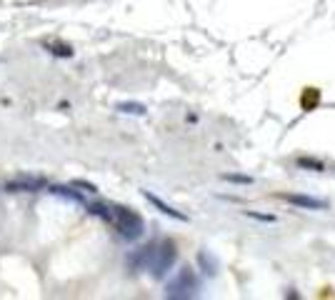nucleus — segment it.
I'll list each match as a JSON object with an SVG mask.
<instances>
[{
  "mask_svg": "<svg viewBox=\"0 0 335 300\" xmlns=\"http://www.w3.org/2000/svg\"><path fill=\"white\" fill-rule=\"evenodd\" d=\"M45 188H48V180L40 175H18V178H10L5 183L8 193H40Z\"/></svg>",
  "mask_w": 335,
  "mask_h": 300,
  "instance_id": "nucleus-4",
  "label": "nucleus"
},
{
  "mask_svg": "<svg viewBox=\"0 0 335 300\" xmlns=\"http://www.w3.org/2000/svg\"><path fill=\"white\" fill-rule=\"evenodd\" d=\"M88 205V213L90 215H98V218H103L105 223H110V218H113V205H108V203H85Z\"/></svg>",
  "mask_w": 335,
  "mask_h": 300,
  "instance_id": "nucleus-9",
  "label": "nucleus"
},
{
  "mask_svg": "<svg viewBox=\"0 0 335 300\" xmlns=\"http://www.w3.org/2000/svg\"><path fill=\"white\" fill-rule=\"evenodd\" d=\"M198 260H200V265L205 268V273H210V275H215V268H218V263H215V258H213V255H210V253H205V250H203V253L198 255Z\"/></svg>",
  "mask_w": 335,
  "mask_h": 300,
  "instance_id": "nucleus-12",
  "label": "nucleus"
},
{
  "mask_svg": "<svg viewBox=\"0 0 335 300\" xmlns=\"http://www.w3.org/2000/svg\"><path fill=\"white\" fill-rule=\"evenodd\" d=\"M318 100H320V93H318V88H305L303 98H300V103H303L305 110H313V108L318 105Z\"/></svg>",
  "mask_w": 335,
  "mask_h": 300,
  "instance_id": "nucleus-10",
  "label": "nucleus"
},
{
  "mask_svg": "<svg viewBox=\"0 0 335 300\" xmlns=\"http://www.w3.org/2000/svg\"><path fill=\"white\" fill-rule=\"evenodd\" d=\"M143 195H145V200H150V203H153V205H155L158 210H160V213H165V215H170V218H175V220H188V218H185L180 210L170 208V205H168V203H163V200H160L158 195H153V193H148V190H145Z\"/></svg>",
  "mask_w": 335,
  "mask_h": 300,
  "instance_id": "nucleus-8",
  "label": "nucleus"
},
{
  "mask_svg": "<svg viewBox=\"0 0 335 300\" xmlns=\"http://www.w3.org/2000/svg\"><path fill=\"white\" fill-rule=\"evenodd\" d=\"M73 185H75V188H83L85 193H98V188L90 185V183H85V180H73Z\"/></svg>",
  "mask_w": 335,
  "mask_h": 300,
  "instance_id": "nucleus-14",
  "label": "nucleus"
},
{
  "mask_svg": "<svg viewBox=\"0 0 335 300\" xmlns=\"http://www.w3.org/2000/svg\"><path fill=\"white\" fill-rule=\"evenodd\" d=\"M280 200H285L290 205H298V208H305V210H325L328 208V200H320V198H313V195H298V193L280 195Z\"/></svg>",
  "mask_w": 335,
  "mask_h": 300,
  "instance_id": "nucleus-5",
  "label": "nucleus"
},
{
  "mask_svg": "<svg viewBox=\"0 0 335 300\" xmlns=\"http://www.w3.org/2000/svg\"><path fill=\"white\" fill-rule=\"evenodd\" d=\"M110 223L115 225V230L120 233L123 240H138L143 235V218L135 213L133 208H125V205H113V218Z\"/></svg>",
  "mask_w": 335,
  "mask_h": 300,
  "instance_id": "nucleus-2",
  "label": "nucleus"
},
{
  "mask_svg": "<svg viewBox=\"0 0 335 300\" xmlns=\"http://www.w3.org/2000/svg\"><path fill=\"white\" fill-rule=\"evenodd\" d=\"M50 193L58 195V198H65V200H73V203L85 205V195L80 190H75V185H50Z\"/></svg>",
  "mask_w": 335,
  "mask_h": 300,
  "instance_id": "nucleus-7",
  "label": "nucleus"
},
{
  "mask_svg": "<svg viewBox=\"0 0 335 300\" xmlns=\"http://www.w3.org/2000/svg\"><path fill=\"white\" fill-rule=\"evenodd\" d=\"M150 255H153V243L143 245V248H138V250H133V253L128 255V268L135 270V273H138V270H148Z\"/></svg>",
  "mask_w": 335,
  "mask_h": 300,
  "instance_id": "nucleus-6",
  "label": "nucleus"
},
{
  "mask_svg": "<svg viewBox=\"0 0 335 300\" xmlns=\"http://www.w3.org/2000/svg\"><path fill=\"white\" fill-rule=\"evenodd\" d=\"M120 113H130V115H145V105L140 103H118Z\"/></svg>",
  "mask_w": 335,
  "mask_h": 300,
  "instance_id": "nucleus-11",
  "label": "nucleus"
},
{
  "mask_svg": "<svg viewBox=\"0 0 335 300\" xmlns=\"http://www.w3.org/2000/svg\"><path fill=\"white\" fill-rule=\"evenodd\" d=\"M225 180H235V183H250V178H245V175H225Z\"/></svg>",
  "mask_w": 335,
  "mask_h": 300,
  "instance_id": "nucleus-15",
  "label": "nucleus"
},
{
  "mask_svg": "<svg viewBox=\"0 0 335 300\" xmlns=\"http://www.w3.org/2000/svg\"><path fill=\"white\" fill-rule=\"evenodd\" d=\"M178 260V248L173 240H160V243H153V255L150 263H148V270H150L153 278H165L173 265Z\"/></svg>",
  "mask_w": 335,
  "mask_h": 300,
  "instance_id": "nucleus-1",
  "label": "nucleus"
},
{
  "mask_svg": "<svg viewBox=\"0 0 335 300\" xmlns=\"http://www.w3.org/2000/svg\"><path fill=\"white\" fill-rule=\"evenodd\" d=\"M198 288H200V280L195 275L193 268H180L178 275L165 285V295L175 300H185V298H195L198 295Z\"/></svg>",
  "mask_w": 335,
  "mask_h": 300,
  "instance_id": "nucleus-3",
  "label": "nucleus"
},
{
  "mask_svg": "<svg viewBox=\"0 0 335 300\" xmlns=\"http://www.w3.org/2000/svg\"><path fill=\"white\" fill-rule=\"evenodd\" d=\"M45 48L53 53V55H63V58H70L73 55V50L68 48V45H55V43H45Z\"/></svg>",
  "mask_w": 335,
  "mask_h": 300,
  "instance_id": "nucleus-13",
  "label": "nucleus"
}]
</instances>
